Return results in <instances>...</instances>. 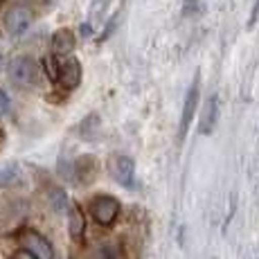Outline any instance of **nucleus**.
Listing matches in <instances>:
<instances>
[{"label":"nucleus","instance_id":"22","mask_svg":"<svg viewBox=\"0 0 259 259\" xmlns=\"http://www.w3.org/2000/svg\"><path fill=\"white\" fill-rule=\"evenodd\" d=\"M0 5H3V0H0Z\"/></svg>","mask_w":259,"mask_h":259},{"label":"nucleus","instance_id":"6","mask_svg":"<svg viewBox=\"0 0 259 259\" xmlns=\"http://www.w3.org/2000/svg\"><path fill=\"white\" fill-rule=\"evenodd\" d=\"M57 81L61 83L66 91H74V88L81 83V63H79L74 57L63 59V61L59 63Z\"/></svg>","mask_w":259,"mask_h":259},{"label":"nucleus","instance_id":"2","mask_svg":"<svg viewBox=\"0 0 259 259\" xmlns=\"http://www.w3.org/2000/svg\"><path fill=\"white\" fill-rule=\"evenodd\" d=\"M106 169H108L113 181L119 183V185H124V187L133 185L136 165H133V160L128 156H124V153H111L106 160Z\"/></svg>","mask_w":259,"mask_h":259},{"label":"nucleus","instance_id":"16","mask_svg":"<svg viewBox=\"0 0 259 259\" xmlns=\"http://www.w3.org/2000/svg\"><path fill=\"white\" fill-rule=\"evenodd\" d=\"M7 111H9V97L5 91H0V117H3Z\"/></svg>","mask_w":259,"mask_h":259},{"label":"nucleus","instance_id":"15","mask_svg":"<svg viewBox=\"0 0 259 259\" xmlns=\"http://www.w3.org/2000/svg\"><path fill=\"white\" fill-rule=\"evenodd\" d=\"M43 68H46L48 77L52 79V81H57V74H59V63H57V59H54V57H46V59H43Z\"/></svg>","mask_w":259,"mask_h":259},{"label":"nucleus","instance_id":"4","mask_svg":"<svg viewBox=\"0 0 259 259\" xmlns=\"http://www.w3.org/2000/svg\"><path fill=\"white\" fill-rule=\"evenodd\" d=\"M32 12H29L27 7H23V5H18V7H12L7 12V16H5V27H7V32L12 34V36H21L29 29V25H32Z\"/></svg>","mask_w":259,"mask_h":259},{"label":"nucleus","instance_id":"8","mask_svg":"<svg viewBox=\"0 0 259 259\" xmlns=\"http://www.w3.org/2000/svg\"><path fill=\"white\" fill-rule=\"evenodd\" d=\"M68 232H70L74 243H81L83 235H86V217H83L81 207L77 203H72L68 210Z\"/></svg>","mask_w":259,"mask_h":259},{"label":"nucleus","instance_id":"18","mask_svg":"<svg viewBox=\"0 0 259 259\" xmlns=\"http://www.w3.org/2000/svg\"><path fill=\"white\" fill-rule=\"evenodd\" d=\"M257 16H259V0L255 3V7H252V16H250V25H255L257 21Z\"/></svg>","mask_w":259,"mask_h":259},{"label":"nucleus","instance_id":"3","mask_svg":"<svg viewBox=\"0 0 259 259\" xmlns=\"http://www.w3.org/2000/svg\"><path fill=\"white\" fill-rule=\"evenodd\" d=\"M91 214L99 226H113L119 214V201L113 196H97L91 203Z\"/></svg>","mask_w":259,"mask_h":259},{"label":"nucleus","instance_id":"19","mask_svg":"<svg viewBox=\"0 0 259 259\" xmlns=\"http://www.w3.org/2000/svg\"><path fill=\"white\" fill-rule=\"evenodd\" d=\"M81 34L83 36H88V34H91V27H88V25H81Z\"/></svg>","mask_w":259,"mask_h":259},{"label":"nucleus","instance_id":"13","mask_svg":"<svg viewBox=\"0 0 259 259\" xmlns=\"http://www.w3.org/2000/svg\"><path fill=\"white\" fill-rule=\"evenodd\" d=\"M18 171H21V169H18L16 162H9V165L0 167V185H12L18 178Z\"/></svg>","mask_w":259,"mask_h":259},{"label":"nucleus","instance_id":"1","mask_svg":"<svg viewBox=\"0 0 259 259\" xmlns=\"http://www.w3.org/2000/svg\"><path fill=\"white\" fill-rule=\"evenodd\" d=\"M9 79L21 88H32L38 81V66L32 57H16L9 63Z\"/></svg>","mask_w":259,"mask_h":259},{"label":"nucleus","instance_id":"11","mask_svg":"<svg viewBox=\"0 0 259 259\" xmlns=\"http://www.w3.org/2000/svg\"><path fill=\"white\" fill-rule=\"evenodd\" d=\"M74 174H77V181L83 183V185H88V183L95 181V176H97V160H95L93 156H81L77 162H74Z\"/></svg>","mask_w":259,"mask_h":259},{"label":"nucleus","instance_id":"17","mask_svg":"<svg viewBox=\"0 0 259 259\" xmlns=\"http://www.w3.org/2000/svg\"><path fill=\"white\" fill-rule=\"evenodd\" d=\"M14 259H36V257H34L29 250H25V248H23V250H18L16 255H14Z\"/></svg>","mask_w":259,"mask_h":259},{"label":"nucleus","instance_id":"21","mask_svg":"<svg viewBox=\"0 0 259 259\" xmlns=\"http://www.w3.org/2000/svg\"><path fill=\"white\" fill-rule=\"evenodd\" d=\"M0 66H3V57H0Z\"/></svg>","mask_w":259,"mask_h":259},{"label":"nucleus","instance_id":"5","mask_svg":"<svg viewBox=\"0 0 259 259\" xmlns=\"http://www.w3.org/2000/svg\"><path fill=\"white\" fill-rule=\"evenodd\" d=\"M21 243L25 250H29L36 259H54V250L50 246V241L46 237H41L34 230H25L21 235Z\"/></svg>","mask_w":259,"mask_h":259},{"label":"nucleus","instance_id":"20","mask_svg":"<svg viewBox=\"0 0 259 259\" xmlns=\"http://www.w3.org/2000/svg\"><path fill=\"white\" fill-rule=\"evenodd\" d=\"M3 142H5V136H3V131H0V149H3Z\"/></svg>","mask_w":259,"mask_h":259},{"label":"nucleus","instance_id":"10","mask_svg":"<svg viewBox=\"0 0 259 259\" xmlns=\"http://www.w3.org/2000/svg\"><path fill=\"white\" fill-rule=\"evenodd\" d=\"M74 34L72 29H57V32L52 34V52L57 54V57H66V54H70L74 50Z\"/></svg>","mask_w":259,"mask_h":259},{"label":"nucleus","instance_id":"14","mask_svg":"<svg viewBox=\"0 0 259 259\" xmlns=\"http://www.w3.org/2000/svg\"><path fill=\"white\" fill-rule=\"evenodd\" d=\"M59 174H61V178H66V181H74V162L68 156L59 158Z\"/></svg>","mask_w":259,"mask_h":259},{"label":"nucleus","instance_id":"7","mask_svg":"<svg viewBox=\"0 0 259 259\" xmlns=\"http://www.w3.org/2000/svg\"><path fill=\"white\" fill-rule=\"evenodd\" d=\"M196 104H198V77L194 79V83L189 86L187 91V97H185V106H183V117H181V128H178V140H185L187 136V128H189V122L194 117V111H196Z\"/></svg>","mask_w":259,"mask_h":259},{"label":"nucleus","instance_id":"9","mask_svg":"<svg viewBox=\"0 0 259 259\" xmlns=\"http://www.w3.org/2000/svg\"><path fill=\"white\" fill-rule=\"evenodd\" d=\"M217 119H219V97H217V95H212V97L207 99L203 113H201L198 133H201V136H207V133H212L214 126H217Z\"/></svg>","mask_w":259,"mask_h":259},{"label":"nucleus","instance_id":"12","mask_svg":"<svg viewBox=\"0 0 259 259\" xmlns=\"http://www.w3.org/2000/svg\"><path fill=\"white\" fill-rule=\"evenodd\" d=\"M50 205H52V210L54 212H59V214H63L68 210V196H66V192L63 189H50Z\"/></svg>","mask_w":259,"mask_h":259}]
</instances>
